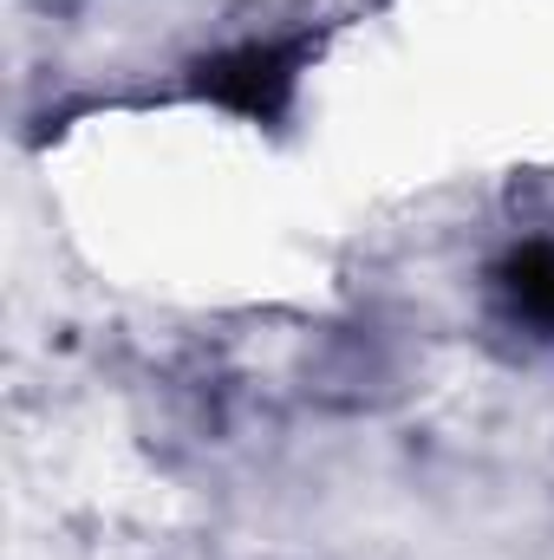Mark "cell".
Segmentation results:
<instances>
[{"label": "cell", "instance_id": "cell-2", "mask_svg": "<svg viewBox=\"0 0 554 560\" xmlns=\"http://www.w3.org/2000/svg\"><path fill=\"white\" fill-rule=\"evenodd\" d=\"M503 293H509V306H516L529 326L554 332V242L516 248V255L503 261Z\"/></svg>", "mask_w": 554, "mask_h": 560}, {"label": "cell", "instance_id": "cell-1", "mask_svg": "<svg viewBox=\"0 0 554 560\" xmlns=\"http://www.w3.org/2000/svg\"><path fill=\"white\" fill-rule=\"evenodd\" d=\"M293 66H300V46H235V52L209 59L196 72V85L209 105L255 118V125H275L293 98Z\"/></svg>", "mask_w": 554, "mask_h": 560}]
</instances>
